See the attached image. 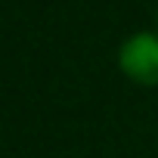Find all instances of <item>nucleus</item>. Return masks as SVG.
<instances>
[{
  "mask_svg": "<svg viewBox=\"0 0 158 158\" xmlns=\"http://www.w3.org/2000/svg\"><path fill=\"white\" fill-rule=\"evenodd\" d=\"M118 65L139 84H158V34L136 31L118 50Z\"/></svg>",
  "mask_w": 158,
  "mask_h": 158,
  "instance_id": "nucleus-1",
  "label": "nucleus"
}]
</instances>
